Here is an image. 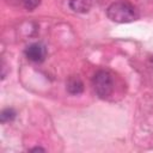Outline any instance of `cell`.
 Masks as SVG:
<instances>
[{"instance_id":"5","label":"cell","mask_w":153,"mask_h":153,"mask_svg":"<svg viewBox=\"0 0 153 153\" xmlns=\"http://www.w3.org/2000/svg\"><path fill=\"white\" fill-rule=\"evenodd\" d=\"M69 7L78 13H86L91 8V0H68Z\"/></svg>"},{"instance_id":"4","label":"cell","mask_w":153,"mask_h":153,"mask_svg":"<svg viewBox=\"0 0 153 153\" xmlns=\"http://www.w3.org/2000/svg\"><path fill=\"white\" fill-rule=\"evenodd\" d=\"M67 91L71 94H80L84 91V84L78 76H71L67 81Z\"/></svg>"},{"instance_id":"1","label":"cell","mask_w":153,"mask_h":153,"mask_svg":"<svg viewBox=\"0 0 153 153\" xmlns=\"http://www.w3.org/2000/svg\"><path fill=\"white\" fill-rule=\"evenodd\" d=\"M106 16L115 23H130L137 19L135 8L130 4L123 1L111 4L106 10Z\"/></svg>"},{"instance_id":"6","label":"cell","mask_w":153,"mask_h":153,"mask_svg":"<svg viewBox=\"0 0 153 153\" xmlns=\"http://www.w3.org/2000/svg\"><path fill=\"white\" fill-rule=\"evenodd\" d=\"M16 115H17V114H16V111H14L12 108H7V109H5V110L1 111V114H0V120H1L2 123L11 122V121L14 120Z\"/></svg>"},{"instance_id":"9","label":"cell","mask_w":153,"mask_h":153,"mask_svg":"<svg viewBox=\"0 0 153 153\" xmlns=\"http://www.w3.org/2000/svg\"><path fill=\"white\" fill-rule=\"evenodd\" d=\"M152 61H153V57H152Z\"/></svg>"},{"instance_id":"7","label":"cell","mask_w":153,"mask_h":153,"mask_svg":"<svg viewBox=\"0 0 153 153\" xmlns=\"http://www.w3.org/2000/svg\"><path fill=\"white\" fill-rule=\"evenodd\" d=\"M22 1H23L24 7L29 11H33L41 4V0H22Z\"/></svg>"},{"instance_id":"2","label":"cell","mask_w":153,"mask_h":153,"mask_svg":"<svg viewBox=\"0 0 153 153\" xmlns=\"http://www.w3.org/2000/svg\"><path fill=\"white\" fill-rule=\"evenodd\" d=\"M93 87L97 96L102 99L108 98L114 90L112 76L108 71H98L93 76Z\"/></svg>"},{"instance_id":"8","label":"cell","mask_w":153,"mask_h":153,"mask_svg":"<svg viewBox=\"0 0 153 153\" xmlns=\"http://www.w3.org/2000/svg\"><path fill=\"white\" fill-rule=\"evenodd\" d=\"M44 151H45V149L42 148V147H35V148L30 149V152H44Z\"/></svg>"},{"instance_id":"3","label":"cell","mask_w":153,"mask_h":153,"mask_svg":"<svg viewBox=\"0 0 153 153\" xmlns=\"http://www.w3.org/2000/svg\"><path fill=\"white\" fill-rule=\"evenodd\" d=\"M25 55L32 62H42L45 59L47 49L42 43H32L25 49Z\"/></svg>"}]
</instances>
